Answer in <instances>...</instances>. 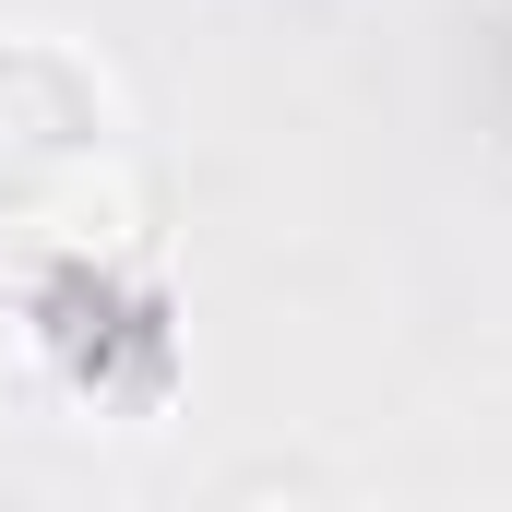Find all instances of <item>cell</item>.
Listing matches in <instances>:
<instances>
[]
</instances>
